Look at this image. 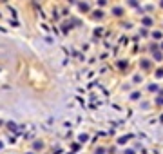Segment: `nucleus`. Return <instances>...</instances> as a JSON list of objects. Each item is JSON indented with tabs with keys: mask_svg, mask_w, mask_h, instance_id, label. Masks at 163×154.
<instances>
[{
	"mask_svg": "<svg viewBox=\"0 0 163 154\" xmlns=\"http://www.w3.org/2000/svg\"><path fill=\"white\" fill-rule=\"evenodd\" d=\"M125 154H134V151H127V152H125Z\"/></svg>",
	"mask_w": 163,
	"mask_h": 154,
	"instance_id": "1",
	"label": "nucleus"
},
{
	"mask_svg": "<svg viewBox=\"0 0 163 154\" xmlns=\"http://www.w3.org/2000/svg\"><path fill=\"white\" fill-rule=\"evenodd\" d=\"M96 154H103V151H98V152H96Z\"/></svg>",
	"mask_w": 163,
	"mask_h": 154,
	"instance_id": "2",
	"label": "nucleus"
},
{
	"mask_svg": "<svg viewBox=\"0 0 163 154\" xmlns=\"http://www.w3.org/2000/svg\"><path fill=\"white\" fill-rule=\"evenodd\" d=\"M0 149H2V142H0Z\"/></svg>",
	"mask_w": 163,
	"mask_h": 154,
	"instance_id": "3",
	"label": "nucleus"
},
{
	"mask_svg": "<svg viewBox=\"0 0 163 154\" xmlns=\"http://www.w3.org/2000/svg\"><path fill=\"white\" fill-rule=\"evenodd\" d=\"M161 8H163V0H161Z\"/></svg>",
	"mask_w": 163,
	"mask_h": 154,
	"instance_id": "4",
	"label": "nucleus"
}]
</instances>
